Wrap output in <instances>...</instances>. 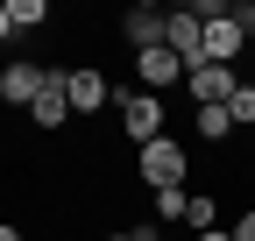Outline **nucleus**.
I'll return each mask as SVG.
<instances>
[{"label":"nucleus","mask_w":255,"mask_h":241,"mask_svg":"<svg viewBox=\"0 0 255 241\" xmlns=\"http://www.w3.org/2000/svg\"><path fill=\"white\" fill-rule=\"evenodd\" d=\"M135 170H142V185H149V192H184V177H191V149L163 135V142L135 149Z\"/></svg>","instance_id":"obj_1"},{"label":"nucleus","mask_w":255,"mask_h":241,"mask_svg":"<svg viewBox=\"0 0 255 241\" xmlns=\"http://www.w3.org/2000/svg\"><path fill=\"white\" fill-rule=\"evenodd\" d=\"M114 114H121V135H135V149L163 142V93H121Z\"/></svg>","instance_id":"obj_2"},{"label":"nucleus","mask_w":255,"mask_h":241,"mask_svg":"<svg viewBox=\"0 0 255 241\" xmlns=\"http://www.w3.org/2000/svg\"><path fill=\"white\" fill-rule=\"evenodd\" d=\"M163 43L184 57V71H199V64H206V21H199V7H170V28H163Z\"/></svg>","instance_id":"obj_3"},{"label":"nucleus","mask_w":255,"mask_h":241,"mask_svg":"<svg viewBox=\"0 0 255 241\" xmlns=\"http://www.w3.org/2000/svg\"><path fill=\"white\" fill-rule=\"evenodd\" d=\"M184 85H191L199 107H227V100L241 93V71H234V64H199V71H184Z\"/></svg>","instance_id":"obj_4"},{"label":"nucleus","mask_w":255,"mask_h":241,"mask_svg":"<svg viewBox=\"0 0 255 241\" xmlns=\"http://www.w3.org/2000/svg\"><path fill=\"white\" fill-rule=\"evenodd\" d=\"M135 78H142V93H163V85H184V57H177L170 43H156V50H142V57H135Z\"/></svg>","instance_id":"obj_5"},{"label":"nucleus","mask_w":255,"mask_h":241,"mask_svg":"<svg viewBox=\"0 0 255 241\" xmlns=\"http://www.w3.org/2000/svg\"><path fill=\"white\" fill-rule=\"evenodd\" d=\"M43 85H50V71H43V64H28V57H14V64L0 71V100H7V107H36Z\"/></svg>","instance_id":"obj_6"},{"label":"nucleus","mask_w":255,"mask_h":241,"mask_svg":"<svg viewBox=\"0 0 255 241\" xmlns=\"http://www.w3.org/2000/svg\"><path fill=\"white\" fill-rule=\"evenodd\" d=\"M28 120H36L43 135H57L64 120H78V114H71V93H64V71H50V85L36 93V107H28Z\"/></svg>","instance_id":"obj_7"},{"label":"nucleus","mask_w":255,"mask_h":241,"mask_svg":"<svg viewBox=\"0 0 255 241\" xmlns=\"http://www.w3.org/2000/svg\"><path fill=\"white\" fill-rule=\"evenodd\" d=\"M64 93H71V114H100L114 100V85L92 71V64H78V71H64Z\"/></svg>","instance_id":"obj_8"},{"label":"nucleus","mask_w":255,"mask_h":241,"mask_svg":"<svg viewBox=\"0 0 255 241\" xmlns=\"http://www.w3.org/2000/svg\"><path fill=\"white\" fill-rule=\"evenodd\" d=\"M163 28H170V14H163V7H149V0H142V7H128L121 36L135 43V57H142V50H156V43H163Z\"/></svg>","instance_id":"obj_9"},{"label":"nucleus","mask_w":255,"mask_h":241,"mask_svg":"<svg viewBox=\"0 0 255 241\" xmlns=\"http://www.w3.org/2000/svg\"><path fill=\"white\" fill-rule=\"evenodd\" d=\"M191 135H206V142H227V135H234V114H227V107H199V114H191Z\"/></svg>","instance_id":"obj_10"},{"label":"nucleus","mask_w":255,"mask_h":241,"mask_svg":"<svg viewBox=\"0 0 255 241\" xmlns=\"http://www.w3.org/2000/svg\"><path fill=\"white\" fill-rule=\"evenodd\" d=\"M14 7V36H36V28H50V0H7Z\"/></svg>","instance_id":"obj_11"},{"label":"nucleus","mask_w":255,"mask_h":241,"mask_svg":"<svg viewBox=\"0 0 255 241\" xmlns=\"http://www.w3.org/2000/svg\"><path fill=\"white\" fill-rule=\"evenodd\" d=\"M184 220L199 227V234H213V220H220V192H191V206H184Z\"/></svg>","instance_id":"obj_12"},{"label":"nucleus","mask_w":255,"mask_h":241,"mask_svg":"<svg viewBox=\"0 0 255 241\" xmlns=\"http://www.w3.org/2000/svg\"><path fill=\"white\" fill-rule=\"evenodd\" d=\"M227 114H234V128H255V85L241 78V93L227 100Z\"/></svg>","instance_id":"obj_13"},{"label":"nucleus","mask_w":255,"mask_h":241,"mask_svg":"<svg viewBox=\"0 0 255 241\" xmlns=\"http://www.w3.org/2000/svg\"><path fill=\"white\" fill-rule=\"evenodd\" d=\"M184 206H191V192H156V220H184Z\"/></svg>","instance_id":"obj_14"},{"label":"nucleus","mask_w":255,"mask_h":241,"mask_svg":"<svg viewBox=\"0 0 255 241\" xmlns=\"http://www.w3.org/2000/svg\"><path fill=\"white\" fill-rule=\"evenodd\" d=\"M234 241H255V206H248L241 220H234Z\"/></svg>","instance_id":"obj_15"},{"label":"nucleus","mask_w":255,"mask_h":241,"mask_svg":"<svg viewBox=\"0 0 255 241\" xmlns=\"http://www.w3.org/2000/svg\"><path fill=\"white\" fill-rule=\"evenodd\" d=\"M14 36V7H0V43H7Z\"/></svg>","instance_id":"obj_16"},{"label":"nucleus","mask_w":255,"mask_h":241,"mask_svg":"<svg viewBox=\"0 0 255 241\" xmlns=\"http://www.w3.org/2000/svg\"><path fill=\"white\" fill-rule=\"evenodd\" d=\"M234 14H241V28H248V36H255V0H248V7H234Z\"/></svg>","instance_id":"obj_17"},{"label":"nucleus","mask_w":255,"mask_h":241,"mask_svg":"<svg viewBox=\"0 0 255 241\" xmlns=\"http://www.w3.org/2000/svg\"><path fill=\"white\" fill-rule=\"evenodd\" d=\"M0 241H21V227H7V220H0Z\"/></svg>","instance_id":"obj_18"},{"label":"nucleus","mask_w":255,"mask_h":241,"mask_svg":"<svg viewBox=\"0 0 255 241\" xmlns=\"http://www.w3.org/2000/svg\"><path fill=\"white\" fill-rule=\"evenodd\" d=\"M199 241H234V234H220V227H213V234H199Z\"/></svg>","instance_id":"obj_19"},{"label":"nucleus","mask_w":255,"mask_h":241,"mask_svg":"<svg viewBox=\"0 0 255 241\" xmlns=\"http://www.w3.org/2000/svg\"><path fill=\"white\" fill-rule=\"evenodd\" d=\"M100 241H135V234H100Z\"/></svg>","instance_id":"obj_20"}]
</instances>
